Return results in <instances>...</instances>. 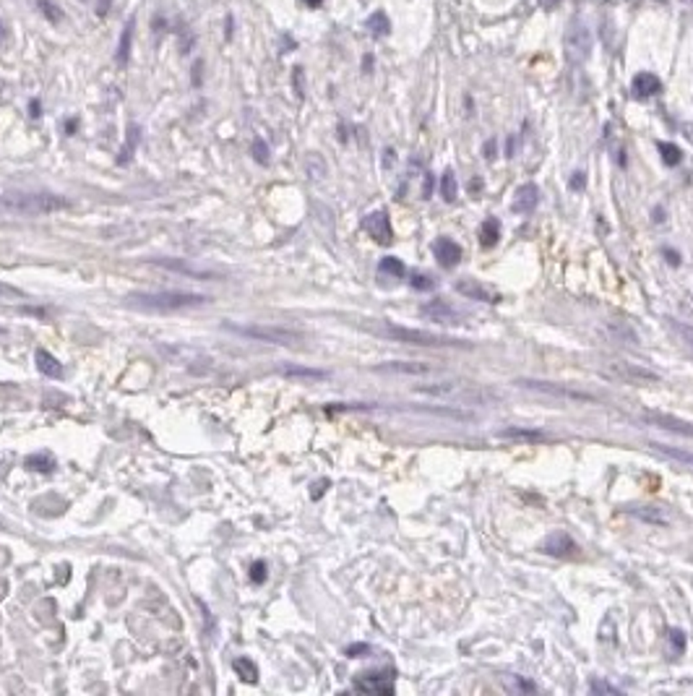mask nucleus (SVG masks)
Masks as SVG:
<instances>
[{
	"mask_svg": "<svg viewBox=\"0 0 693 696\" xmlns=\"http://www.w3.org/2000/svg\"><path fill=\"white\" fill-rule=\"evenodd\" d=\"M68 206L71 201L58 193H0V214L8 217H45Z\"/></svg>",
	"mask_w": 693,
	"mask_h": 696,
	"instance_id": "obj_1",
	"label": "nucleus"
},
{
	"mask_svg": "<svg viewBox=\"0 0 693 696\" xmlns=\"http://www.w3.org/2000/svg\"><path fill=\"white\" fill-rule=\"evenodd\" d=\"M209 302V298L196 295V292H136L128 295V305L141 308V311H154V313H172V311H188Z\"/></svg>",
	"mask_w": 693,
	"mask_h": 696,
	"instance_id": "obj_2",
	"label": "nucleus"
},
{
	"mask_svg": "<svg viewBox=\"0 0 693 696\" xmlns=\"http://www.w3.org/2000/svg\"><path fill=\"white\" fill-rule=\"evenodd\" d=\"M422 396H435L443 402H454V405H493L498 402V394L483 386H472V383H459V381H443L433 383V386H420L417 389Z\"/></svg>",
	"mask_w": 693,
	"mask_h": 696,
	"instance_id": "obj_3",
	"label": "nucleus"
},
{
	"mask_svg": "<svg viewBox=\"0 0 693 696\" xmlns=\"http://www.w3.org/2000/svg\"><path fill=\"white\" fill-rule=\"evenodd\" d=\"M376 334H383L393 341H404V344H417V347H472L470 341L454 339L446 334H433V331H422V328H406L396 326V324H380L376 328Z\"/></svg>",
	"mask_w": 693,
	"mask_h": 696,
	"instance_id": "obj_4",
	"label": "nucleus"
},
{
	"mask_svg": "<svg viewBox=\"0 0 693 696\" xmlns=\"http://www.w3.org/2000/svg\"><path fill=\"white\" fill-rule=\"evenodd\" d=\"M227 331L232 334H240V337H248V339L256 341H269V344H297L302 341V334L295 331V328H284V326H258V324H224Z\"/></svg>",
	"mask_w": 693,
	"mask_h": 696,
	"instance_id": "obj_5",
	"label": "nucleus"
},
{
	"mask_svg": "<svg viewBox=\"0 0 693 696\" xmlns=\"http://www.w3.org/2000/svg\"><path fill=\"white\" fill-rule=\"evenodd\" d=\"M516 386H522L526 392H535V394H545V396H555V399H568V402H600L594 394L589 392H581V389H574L568 383H558V381H539V379H516Z\"/></svg>",
	"mask_w": 693,
	"mask_h": 696,
	"instance_id": "obj_6",
	"label": "nucleus"
},
{
	"mask_svg": "<svg viewBox=\"0 0 693 696\" xmlns=\"http://www.w3.org/2000/svg\"><path fill=\"white\" fill-rule=\"evenodd\" d=\"M566 55L576 66H581L592 55V34H589V27L581 19H574L566 29Z\"/></svg>",
	"mask_w": 693,
	"mask_h": 696,
	"instance_id": "obj_7",
	"label": "nucleus"
},
{
	"mask_svg": "<svg viewBox=\"0 0 693 696\" xmlns=\"http://www.w3.org/2000/svg\"><path fill=\"white\" fill-rule=\"evenodd\" d=\"M605 376L618 379V381H626V383H657L659 381V373L644 368V365H636V363H623V360L610 363V368L605 370Z\"/></svg>",
	"mask_w": 693,
	"mask_h": 696,
	"instance_id": "obj_8",
	"label": "nucleus"
},
{
	"mask_svg": "<svg viewBox=\"0 0 693 696\" xmlns=\"http://www.w3.org/2000/svg\"><path fill=\"white\" fill-rule=\"evenodd\" d=\"M420 315H425L433 324H443V326H457V324H464V315L459 313L451 302L446 300H430L420 308Z\"/></svg>",
	"mask_w": 693,
	"mask_h": 696,
	"instance_id": "obj_9",
	"label": "nucleus"
},
{
	"mask_svg": "<svg viewBox=\"0 0 693 696\" xmlns=\"http://www.w3.org/2000/svg\"><path fill=\"white\" fill-rule=\"evenodd\" d=\"M363 230H365L373 240H378L380 245H389L393 240V230H391V222H389V214H386V211H373V214H367L365 219H363Z\"/></svg>",
	"mask_w": 693,
	"mask_h": 696,
	"instance_id": "obj_10",
	"label": "nucleus"
},
{
	"mask_svg": "<svg viewBox=\"0 0 693 696\" xmlns=\"http://www.w3.org/2000/svg\"><path fill=\"white\" fill-rule=\"evenodd\" d=\"M354 688L363 694H393V673H363Z\"/></svg>",
	"mask_w": 693,
	"mask_h": 696,
	"instance_id": "obj_11",
	"label": "nucleus"
},
{
	"mask_svg": "<svg viewBox=\"0 0 693 696\" xmlns=\"http://www.w3.org/2000/svg\"><path fill=\"white\" fill-rule=\"evenodd\" d=\"M641 420H646L654 428H662V431H670V433L685 435V438H693V422H685L680 418H672V415H662V412H644Z\"/></svg>",
	"mask_w": 693,
	"mask_h": 696,
	"instance_id": "obj_12",
	"label": "nucleus"
},
{
	"mask_svg": "<svg viewBox=\"0 0 693 696\" xmlns=\"http://www.w3.org/2000/svg\"><path fill=\"white\" fill-rule=\"evenodd\" d=\"M378 373H396V376H428L435 373V365L430 363H417V360H391V363H380L376 365Z\"/></svg>",
	"mask_w": 693,
	"mask_h": 696,
	"instance_id": "obj_13",
	"label": "nucleus"
},
{
	"mask_svg": "<svg viewBox=\"0 0 693 696\" xmlns=\"http://www.w3.org/2000/svg\"><path fill=\"white\" fill-rule=\"evenodd\" d=\"M542 553L548 555H555V558H568V555H576L579 553V545L574 542V538L563 529H555L552 535H548V540L542 542Z\"/></svg>",
	"mask_w": 693,
	"mask_h": 696,
	"instance_id": "obj_14",
	"label": "nucleus"
},
{
	"mask_svg": "<svg viewBox=\"0 0 693 696\" xmlns=\"http://www.w3.org/2000/svg\"><path fill=\"white\" fill-rule=\"evenodd\" d=\"M433 253H435V259H438V263H441L443 269H454V266L461 261V248H459V243L448 240V237L435 240V243H433Z\"/></svg>",
	"mask_w": 693,
	"mask_h": 696,
	"instance_id": "obj_15",
	"label": "nucleus"
},
{
	"mask_svg": "<svg viewBox=\"0 0 693 696\" xmlns=\"http://www.w3.org/2000/svg\"><path fill=\"white\" fill-rule=\"evenodd\" d=\"M537 204H539V188H537L535 183H524L522 188L516 191L511 209L516 211V214H529V211L537 209Z\"/></svg>",
	"mask_w": 693,
	"mask_h": 696,
	"instance_id": "obj_16",
	"label": "nucleus"
},
{
	"mask_svg": "<svg viewBox=\"0 0 693 696\" xmlns=\"http://www.w3.org/2000/svg\"><path fill=\"white\" fill-rule=\"evenodd\" d=\"M631 86H633V94L639 99H649L652 94L659 92V79L654 73H636V79H633Z\"/></svg>",
	"mask_w": 693,
	"mask_h": 696,
	"instance_id": "obj_17",
	"label": "nucleus"
},
{
	"mask_svg": "<svg viewBox=\"0 0 693 696\" xmlns=\"http://www.w3.org/2000/svg\"><path fill=\"white\" fill-rule=\"evenodd\" d=\"M34 360H37L40 373H45V376H50V379H60V376H63V365H60V360L50 355L47 350H37Z\"/></svg>",
	"mask_w": 693,
	"mask_h": 696,
	"instance_id": "obj_18",
	"label": "nucleus"
},
{
	"mask_svg": "<svg viewBox=\"0 0 693 696\" xmlns=\"http://www.w3.org/2000/svg\"><path fill=\"white\" fill-rule=\"evenodd\" d=\"M649 446L657 451V454H662L667 459L672 461H680V464H688L693 467V451H685V448H675V446H667V444H659V441H652Z\"/></svg>",
	"mask_w": 693,
	"mask_h": 696,
	"instance_id": "obj_19",
	"label": "nucleus"
},
{
	"mask_svg": "<svg viewBox=\"0 0 693 696\" xmlns=\"http://www.w3.org/2000/svg\"><path fill=\"white\" fill-rule=\"evenodd\" d=\"M605 331L618 341H628V344H639V334L633 331V328L623 324V321H607L605 324Z\"/></svg>",
	"mask_w": 693,
	"mask_h": 696,
	"instance_id": "obj_20",
	"label": "nucleus"
},
{
	"mask_svg": "<svg viewBox=\"0 0 693 696\" xmlns=\"http://www.w3.org/2000/svg\"><path fill=\"white\" fill-rule=\"evenodd\" d=\"M498 438H516V441H532V444H539V441H548V433L542 431H532V428H506L500 431Z\"/></svg>",
	"mask_w": 693,
	"mask_h": 696,
	"instance_id": "obj_21",
	"label": "nucleus"
},
{
	"mask_svg": "<svg viewBox=\"0 0 693 696\" xmlns=\"http://www.w3.org/2000/svg\"><path fill=\"white\" fill-rule=\"evenodd\" d=\"M457 292H461L464 298H470V300H496L483 285H477L474 279H464V282H459L457 285Z\"/></svg>",
	"mask_w": 693,
	"mask_h": 696,
	"instance_id": "obj_22",
	"label": "nucleus"
},
{
	"mask_svg": "<svg viewBox=\"0 0 693 696\" xmlns=\"http://www.w3.org/2000/svg\"><path fill=\"white\" fill-rule=\"evenodd\" d=\"M628 514L639 516L641 522H646V525L667 527V519L659 512H657V509H652V506H633V509H628Z\"/></svg>",
	"mask_w": 693,
	"mask_h": 696,
	"instance_id": "obj_23",
	"label": "nucleus"
},
{
	"mask_svg": "<svg viewBox=\"0 0 693 696\" xmlns=\"http://www.w3.org/2000/svg\"><path fill=\"white\" fill-rule=\"evenodd\" d=\"M665 326L678 337L685 347H691L693 350V326H688V324H683V321H675V318H667L665 321Z\"/></svg>",
	"mask_w": 693,
	"mask_h": 696,
	"instance_id": "obj_24",
	"label": "nucleus"
},
{
	"mask_svg": "<svg viewBox=\"0 0 693 696\" xmlns=\"http://www.w3.org/2000/svg\"><path fill=\"white\" fill-rule=\"evenodd\" d=\"M500 237V222L498 219H485L483 230H480V243L485 248H493Z\"/></svg>",
	"mask_w": 693,
	"mask_h": 696,
	"instance_id": "obj_25",
	"label": "nucleus"
},
{
	"mask_svg": "<svg viewBox=\"0 0 693 696\" xmlns=\"http://www.w3.org/2000/svg\"><path fill=\"white\" fill-rule=\"evenodd\" d=\"M367 32L373 34V37H386L389 32H391V24H389V16L378 11V14H373L367 19Z\"/></svg>",
	"mask_w": 693,
	"mask_h": 696,
	"instance_id": "obj_26",
	"label": "nucleus"
},
{
	"mask_svg": "<svg viewBox=\"0 0 693 696\" xmlns=\"http://www.w3.org/2000/svg\"><path fill=\"white\" fill-rule=\"evenodd\" d=\"M441 196H443V201H457V196H459V185H457V175H454V170H446L443 172V178H441Z\"/></svg>",
	"mask_w": 693,
	"mask_h": 696,
	"instance_id": "obj_27",
	"label": "nucleus"
},
{
	"mask_svg": "<svg viewBox=\"0 0 693 696\" xmlns=\"http://www.w3.org/2000/svg\"><path fill=\"white\" fill-rule=\"evenodd\" d=\"M151 263H157V266H165V269H175V272H180V274H191V276H209V272H198L193 269L191 263H183V261H170V259H154Z\"/></svg>",
	"mask_w": 693,
	"mask_h": 696,
	"instance_id": "obj_28",
	"label": "nucleus"
},
{
	"mask_svg": "<svg viewBox=\"0 0 693 696\" xmlns=\"http://www.w3.org/2000/svg\"><path fill=\"white\" fill-rule=\"evenodd\" d=\"M282 373H284V376H292V379H326V370L300 368V365H284Z\"/></svg>",
	"mask_w": 693,
	"mask_h": 696,
	"instance_id": "obj_29",
	"label": "nucleus"
},
{
	"mask_svg": "<svg viewBox=\"0 0 693 696\" xmlns=\"http://www.w3.org/2000/svg\"><path fill=\"white\" fill-rule=\"evenodd\" d=\"M657 149H659V154H662V162H665L667 167H675V165H680V159H683V152H680L675 144L659 141V144H657Z\"/></svg>",
	"mask_w": 693,
	"mask_h": 696,
	"instance_id": "obj_30",
	"label": "nucleus"
},
{
	"mask_svg": "<svg viewBox=\"0 0 693 696\" xmlns=\"http://www.w3.org/2000/svg\"><path fill=\"white\" fill-rule=\"evenodd\" d=\"M235 673L243 678V681H248V683H256L258 681V670H256V665L250 662V660H245V657H240V660H235Z\"/></svg>",
	"mask_w": 693,
	"mask_h": 696,
	"instance_id": "obj_31",
	"label": "nucleus"
},
{
	"mask_svg": "<svg viewBox=\"0 0 693 696\" xmlns=\"http://www.w3.org/2000/svg\"><path fill=\"white\" fill-rule=\"evenodd\" d=\"M378 272H380V274H389V276H396V279H402L406 269H404V263L399 261V259H393V256H386V259L380 261Z\"/></svg>",
	"mask_w": 693,
	"mask_h": 696,
	"instance_id": "obj_32",
	"label": "nucleus"
},
{
	"mask_svg": "<svg viewBox=\"0 0 693 696\" xmlns=\"http://www.w3.org/2000/svg\"><path fill=\"white\" fill-rule=\"evenodd\" d=\"M131 40H133V21L125 24V32H123V37H120V45H118V60L120 63H125L128 60V55H131Z\"/></svg>",
	"mask_w": 693,
	"mask_h": 696,
	"instance_id": "obj_33",
	"label": "nucleus"
},
{
	"mask_svg": "<svg viewBox=\"0 0 693 696\" xmlns=\"http://www.w3.org/2000/svg\"><path fill=\"white\" fill-rule=\"evenodd\" d=\"M27 467H29V470H42V472H50V470L55 467V461H53V457H29Z\"/></svg>",
	"mask_w": 693,
	"mask_h": 696,
	"instance_id": "obj_34",
	"label": "nucleus"
},
{
	"mask_svg": "<svg viewBox=\"0 0 693 696\" xmlns=\"http://www.w3.org/2000/svg\"><path fill=\"white\" fill-rule=\"evenodd\" d=\"M19 298H24V292L14 285H8V282H0V302L5 300H19Z\"/></svg>",
	"mask_w": 693,
	"mask_h": 696,
	"instance_id": "obj_35",
	"label": "nucleus"
},
{
	"mask_svg": "<svg viewBox=\"0 0 693 696\" xmlns=\"http://www.w3.org/2000/svg\"><path fill=\"white\" fill-rule=\"evenodd\" d=\"M253 157H256V162H261V165L269 162V146L263 144L261 139H256V141H253Z\"/></svg>",
	"mask_w": 693,
	"mask_h": 696,
	"instance_id": "obj_36",
	"label": "nucleus"
},
{
	"mask_svg": "<svg viewBox=\"0 0 693 696\" xmlns=\"http://www.w3.org/2000/svg\"><path fill=\"white\" fill-rule=\"evenodd\" d=\"M594 694H623L618 686H613V683H605V681H594L592 686H589Z\"/></svg>",
	"mask_w": 693,
	"mask_h": 696,
	"instance_id": "obj_37",
	"label": "nucleus"
},
{
	"mask_svg": "<svg viewBox=\"0 0 693 696\" xmlns=\"http://www.w3.org/2000/svg\"><path fill=\"white\" fill-rule=\"evenodd\" d=\"M412 287L415 289H425V292H430L433 287H435V282H433L430 276L428 274H415L412 276Z\"/></svg>",
	"mask_w": 693,
	"mask_h": 696,
	"instance_id": "obj_38",
	"label": "nucleus"
},
{
	"mask_svg": "<svg viewBox=\"0 0 693 696\" xmlns=\"http://www.w3.org/2000/svg\"><path fill=\"white\" fill-rule=\"evenodd\" d=\"M250 579H253L256 584H261L263 579H266V564H263V561H256V564H253V568H250Z\"/></svg>",
	"mask_w": 693,
	"mask_h": 696,
	"instance_id": "obj_39",
	"label": "nucleus"
},
{
	"mask_svg": "<svg viewBox=\"0 0 693 696\" xmlns=\"http://www.w3.org/2000/svg\"><path fill=\"white\" fill-rule=\"evenodd\" d=\"M40 8L45 11V14H47V19H50L53 24H55V21H60V16H63V11H58V8H55V5H50L47 0H40Z\"/></svg>",
	"mask_w": 693,
	"mask_h": 696,
	"instance_id": "obj_40",
	"label": "nucleus"
},
{
	"mask_svg": "<svg viewBox=\"0 0 693 696\" xmlns=\"http://www.w3.org/2000/svg\"><path fill=\"white\" fill-rule=\"evenodd\" d=\"M670 642L675 644V652H678V655L685 649V636H683V631H678V629L670 631Z\"/></svg>",
	"mask_w": 693,
	"mask_h": 696,
	"instance_id": "obj_41",
	"label": "nucleus"
},
{
	"mask_svg": "<svg viewBox=\"0 0 693 696\" xmlns=\"http://www.w3.org/2000/svg\"><path fill=\"white\" fill-rule=\"evenodd\" d=\"M367 652H370L367 644H352V647H347V657H365Z\"/></svg>",
	"mask_w": 693,
	"mask_h": 696,
	"instance_id": "obj_42",
	"label": "nucleus"
},
{
	"mask_svg": "<svg viewBox=\"0 0 693 696\" xmlns=\"http://www.w3.org/2000/svg\"><path fill=\"white\" fill-rule=\"evenodd\" d=\"M571 188H574V191H581V188H584V172H574V178H571Z\"/></svg>",
	"mask_w": 693,
	"mask_h": 696,
	"instance_id": "obj_43",
	"label": "nucleus"
},
{
	"mask_svg": "<svg viewBox=\"0 0 693 696\" xmlns=\"http://www.w3.org/2000/svg\"><path fill=\"white\" fill-rule=\"evenodd\" d=\"M483 154H485V157H487V159L496 157V141H493V139H490V141H487V144L483 146Z\"/></svg>",
	"mask_w": 693,
	"mask_h": 696,
	"instance_id": "obj_44",
	"label": "nucleus"
},
{
	"mask_svg": "<svg viewBox=\"0 0 693 696\" xmlns=\"http://www.w3.org/2000/svg\"><path fill=\"white\" fill-rule=\"evenodd\" d=\"M430 191H433V178H430V175H425V188H422V198H430Z\"/></svg>",
	"mask_w": 693,
	"mask_h": 696,
	"instance_id": "obj_45",
	"label": "nucleus"
},
{
	"mask_svg": "<svg viewBox=\"0 0 693 696\" xmlns=\"http://www.w3.org/2000/svg\"><path fill=\"white\" fill-rule=\"evenodd\" d=\"M295 89H297V94L302 97V71H300V68L295 71Z\"/></svg>",
	"mask_w": 693,
	"mask_h": 696,
	"instance_id": "obj_46",
	"label": "nucleus"
},
{
	"mask_svg": "<svg viewBox=\"0 0 693 696\" xmlns=\"http://www.w3.org/2000/svg\"><path fill=\"white\" fill-rule=\"evenodd\" d=\"M29 112H32V118H37L42 112V107H40V102L37 99H32V107H29Z\"/></svg>",
	"mask_w": 693,
	"mask_h": 696,
	"instance_id": "obj_47",
	"label": "nucleus"
},
{
	"mask_svg": "<svg viewBox=\"0 0 693 696\" xmlns=\"http://www.w3.org/2000/svg\"><path fill=\"white\" fill-rule=\"evenodd\" d=\"M5 40H8V29H5V24L0 21V47L5 45Z\"/></svg>",
	"mask_w": 693,
	"mask_h": 696,
	"instance_id": "obj_48",
	"label": "nucleus"
},
{
	"mask_svg": "<svg viewBox=\"0 0 693 696\" xmlns=\"http://www.w3.org/2000/svg\"><path fill=\"white\" fill-rule=\"evenodd\" d=\"M516 686H519L522 691H535V683H529V681H516Z\"/></svg>",
	"mask_w": 693,
	"mask_h": 696,
	"instance_id": "obj_49",
	"label": "nucleus"
},
{
	"mask_svg": "<svg viewBox=\"0 0 693 696\" xmlns=\"http://www.w3.org/2000/svg\"><path fill=\"white\" fill-rule=\"evenodd\" d=\"M224 34H227V40H232V16H227V27H224Z\"/></svg>",
	"mask_w": 693,
	"mask_h": 696,
	"instance_id": "obj_50",
	"label": "nucleus"
},
{
	"mask_svg": "<svg viewBox=\"0 0 693 696\" xmlns=\"http://www.w3.org/2000/svg\"><path fill=\"white\" fill-rule=\"evenodd\" d=\"M539 5L542 8H555V5H561V0H539Z\"/></svg>",
	"mask_w": 693,
	"mask_h": 696,
	"instance_id": "obj_51",
	"label": "nucleus"
},
{
	"mask_svg": "<svg viewBox=\"0 0 693 696\" xmlns=\"http://www.w3.org/2000/svg\"><path fill=\"white\" fill-rule=\"evenodd\" d=\"M393 162V149H386V167H391Z\"/></svg>",
	"mask_w": 693,
	"mask_h": 696,
	"instance_id": "obj_52",
	"label": "nucleus"
},
{
	"mask_svg": "<svg viewBox=\"0 0 693 696\" xmlns=\"http://www.w3.org/2000/svg\"><path fill=\"white\" fill-rule=\"evenodd\" d=\"M193 81H201V63H196V68H193Z\"/></svg>",
	"mask_w": 693,
	"mask_h": 696,
	"instance_id": "obj_53",
	"label": "nucleus"
},
{
	"mask_svg": "<svg viewBox=\"0 0 693 696\" xmlns=\"http://www.w3.org/2000/svg\"><path fill=\"white\" fill-rule=\"evenodd\" d=\"M302 3L311 5V8H318V5H321V0H302Z\"/></svg>",
	"mask_w": 693,
	"mask_h": 696,
	"instance_id": "obj_54",
	"label": "nucleus"
}]
</instances>
